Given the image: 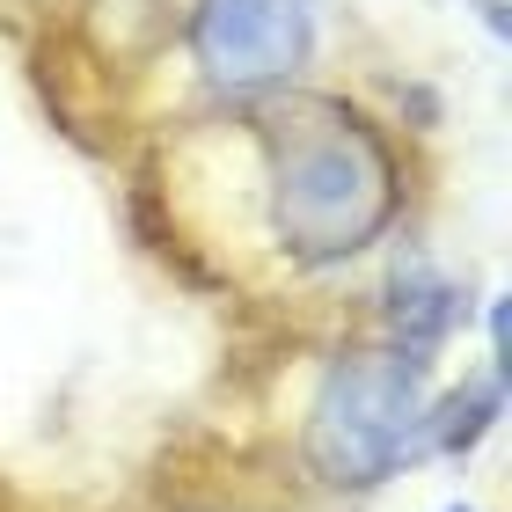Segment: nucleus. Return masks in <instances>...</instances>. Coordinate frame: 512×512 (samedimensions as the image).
Instances as JSON below:
<instances>
[{"label":"nucleus","instance_id":"1","mask_svg":"<svg viewBox=\"0 0 512 512\" xmlns=\"http://www.w3.org/2000/svg\"><path fill=\"white\" fill-rule=\"evenodd\" d=\"M271 235L293 264H344L388 235L403 176L388 139L337 96H293L264 118Z\"/></svg>","mask_w":512,"mask_h":512},{"label":"nucleus","instance_id":"2","mask_svg":"<svg viewBox=\"0 0 512 512\" xmlns=\"http://www.w3.org/2000/svg\"><path fill=\"white\" fill-rule=\"evenodd\" d=\"M432 374L410 352H344L330 359L308 403V469L330 491H374L403 461L432 447Z\"/></svg>","mask_w":512,"mask_h":512},{"label":"nucleus","instance_id":"3","mask_svg":"<svg viewBox=\"0 0 512 512\" xmlns=\"http://www.w3.org/2000/svg\"><path fill=\"white\" fill-rule=\"evenodd\" d=\"M315 52V0H198L191 8V59L227 96L293 81Z\"/></svg>","mask_w":512,"mask_h":512},{"label":"nucleus","instance_id":"4","mask_svg":"<svg viewBox=\"0 0 512 512\" xmlns=\"http://www.w3.org/2000/svg\"><path fill=\"white\" fill-rule=\"evenodd\" d=\"M388 315H395V352H410V359H425L439 337L454 330L461 322V293L447 286V278H439L425 256H410L403 271H395V300H388Z\"/></svg>","mask_w":512,"mask_h":512},{"label":"nucleus","instance_id":"5","mask_svg":"<svg viewBox=\"0 0 512 512\" xmlns=\"http://www.w3.org/2000/svg\"><path fill=\"white\" fill-rule=\"evenodd\" d=\"M447 512H469V505H447Z\"/></svg>","mask_w":512,"mask_h":512}]
</instances>
